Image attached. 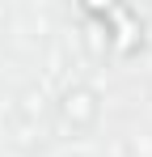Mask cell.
<instances>
[{
    "label": "cell",
    "instance_id": "cell-1",
    "mask_svg": "<svg viewBox=\"0 0 152 157\" xmlns=\"http://www.w3.org/2000/svg\"><path fill=\"white\" fill-rule=\"evenodd\" d=\"M59 110H63V119H68L72 128H80V132L93 128V119H97V102H93V94H89V89H68Z\"/></svg>",
    "mask_w": 152,
    "mask_h": 157
}]
</instances>
